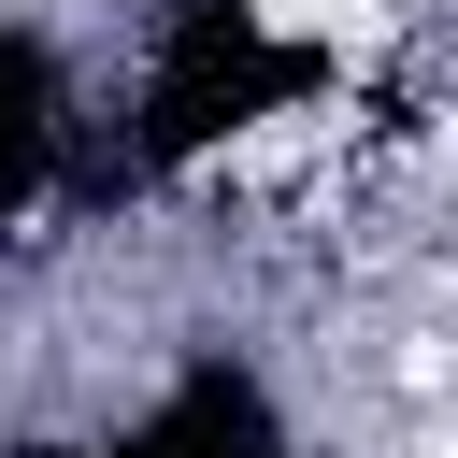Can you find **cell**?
I'll return each instance as SVG.
<instances>
[{"instance_id":"6da1fadb","label":"cell","mask_w":458,"mask_h":458,"mask_svg":"<svg viewBox=\"0 0 458 458\" xmlns=\"http://www.w3.org/2000/svg\"><path fill=\"white\" fill-rule=\"evenodd\" d=\"M100 57V229L243 186L258 157L344 129L358 100V43L301 0H129Z\"/></svg>"},{"instance_id":"7a4b0ae2","label":"cell","mask_w":458,"mask_h":458,"mask_svg":"<svg viewBox=\"0 0 458 458\" xmlns=\"http://www.w3.org/2000/svg\"><path fill=\"white\" fill-rule=\"evenodd\" d=\"M0 458H315V415H301V386L272 372V344L186 329V344H157L114 401H72V415L0 429Z\"/></svg>"},{"instance_id":"3957f363","label":"cell","mask_w":458,"mask_h":458,"mask_svg":"<svg viewBox=\"0 0 458 458\" xmlns=\"http://www.w3.org/2000/svg\"><path fill=\"white\" fill-rule=\"evenodd\" d=\"M100 229V57L43 0H0V243Z\"/></svg>"}]
</instances>
